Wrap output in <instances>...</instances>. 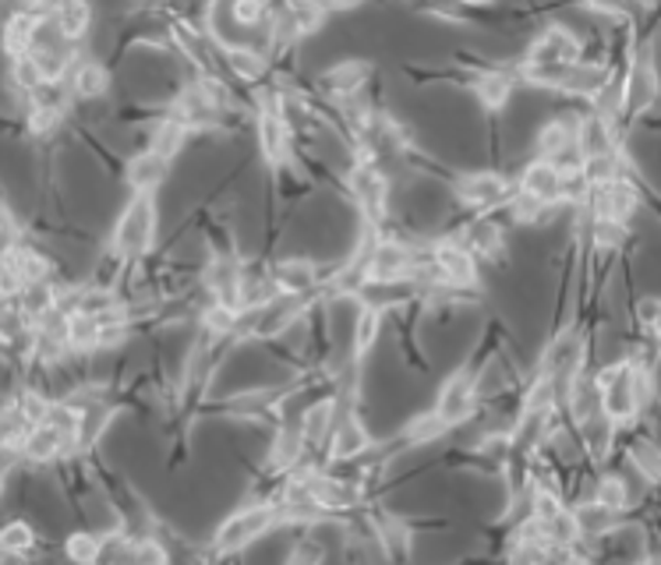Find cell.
<instances>
[{
	"instance_id": "cell-43",
	"label": "cell",
	"mask_w": 661,
	"mask_h": 565,
	"mask_svg": "<svg viewBox=\"0 0 661 565\" xmlns=\"http://www.w3.org/2000/svg\"><path fill=\"white\" fill-rule=\"evenodd\" d=\"M287 14H290V22L298 25V32L305 35V32H316L322 25L326 8L319 4V0H290Z\"/></svg>"
},
{
	"instance_id": "cell-33",
	"label": "cell",
	"mask_w": 661,
	"mask_h": 565,
	"mask_svg": "<svg viewBox=\"0 0 661 565\" xmlns=\"http://www.w3.org/2000/svg\"><path fill=\"white\" fill-rule=\"evenodd\" d=\"M379 326H382V308L364 305L358 322H354V364H361L364 358H369V350L379 340Z\"/></svg>"
},
{
	"instance_id": "cell-2",
	"label": "cell",
	"mask_w": 661,
	"mask_h": 565,
	"mask_svg": "<svg viewBox=\"0 0 661 565\" xmlns=\"http://www.w3.org/2000/svg\"><path fill=\"white\" fill-rule=\"evenodd\" d=\"M598 388H601V414L619 428V424H633L640 417V399H637V367L633 361H619L598 371Z\"/></svg>"
},
{
	"instance_id": "cell-22",
	"label": "cell",
	"mask_w": 661,
	"mask_h": 565,
	"mask_svg": "<svg viewBox=\"0 0 661 565\" xmlns=\"http://www.w3.org/2000/svg\"><path fill=\"white\" fill-rule=\"evenodd\" d=\"M369 446H372L369 428H364L354 414H347L333 428V459H337V463H340V459H354L361 452H369Z\"/></svg>"
},
{
	"instance_id": "cell-36",
	"label": "cell",
	"mask_w": 661,
	"mask_h": 565,
	"mask_svg": "<svg viewBox=\"0 0 661 565\" xmlns=\"http://www.w3.org/2000/svg\"><path fill=\"white\" fill-rule=\"evenodd\" d=\"M630 459H633V467L640 470L643 481H648V484H661V449L654 446L651 438L630 441Z\"/></svg>"
},
{
	"instance_id": "cell-18",
	"label": "cell",
	"mask_w": 661,
	"mask_h": 565,
	"mask_svg": "<svg viewBox=\"0 0 661 565\" xmlns=\"http://www.w3.org/2000/svg\"><path fill=\"white\" fill-rule=\"evenodd\" d=\"M273 279L284 294H311L319 287V265L311 258H284L273 269Z\"/></svg>"
},
{
	"instance_id": "cell-40",
	"label": "cell",
	"mask_w": 661,
	"mask_h": 565,
	"mask_svg": "<svg viewBox=\"0 0 661 565\" xmlns=\"http://www.w3.org/2000/svg\"><path fill=\"white\" fill-rule=\"evenodd\" d=\"M32 544H36V530H32L29 523H22V520H14V523H8L4 530H0V552L29 555Z\"/></svg>"
},
{
	"instance_id": "cell-19",
	"label": "cell",
	"mask_w": 661,
	"mask_h": 565,
	"mask_svg": "<svg viewBox=\"0 0 661 565\" xmlns=\"http://www.w3.org/2000/svg\"><path fill=\"white\" fill-rule=\"evenodd\" d=\"M22 452H25L29 459H54V456H61V452H75V441L67 438V435L57 428V424L40 420L36 428H32V435L25 438Z\"/></svg>"
},
{
	"instance_id": "cell-28",
	"label": "cell",
	"mask_w": 661,
	"mask_h": 565,
	"mask_svg": "<svg viewBox=\"0 0 661 565\" xmlns=\"http://www.w3.org/2000/svg\"><path fill=\"white\" fill-rule=\"evenodd\" d=\"M36 32H40V14H32V11L14 14L8 22V32H4V46H8L11 57L32 53V46H36Z\"/></svg>"
},
{
	"instance_id": "cell-10",
	"label": "cell",
	"mask_w": 661,
	"mask_h": 565,
	"mask_svg": "<svg viewBox=\"0 0 661 565\" xmlns=\"http://www.w3.org/2000/svg\"><path fill=\"white\" fill-rule=\"evenodd\" d=\"M457 194L463 205H475V209H495L507 202L510 194V184L502 181L499 173H489V170H475L457 181Z\"/></svg>"
},
{
	"instance_id": "cell-42",
	"label": "cell",
	"mask_w": 661,
	"mask_h": 565,
	"mask_svg": "<svg viewBox=\"0 0 661 565\" xmlns=\"http://www.w3.org/2000/svg\"><path fill=\"white\" fill-rule=\"evenodd\" d=\"M64 552H67V558L78 562V565H93V562L103 558V537L85 534V530H78V534L67 537V547H64Z\"/></svg>"
},
{
	"instance_id": "cell-30",
	"label": "cell",
	"mask_w": 661,
	"mask_h": 565,
	"mask_svg": "<svg viewBox=\"0 0 661 565\" xmlns=\"http://www.w3.org/2000/svg\"><path fill=\"white\" fill-rule=\"evenodd\" d=\"M67 85H72L78 96L93 99V96L107 93L110 75H107V67L96 64V61H78V64L72 67V75H67Z\"/></svg>"
},
{
	"instance_id": "cell-17",
	"label": "cell",
	"mask_w": 661,
	"mask_h": 565,
	"mask_svg": "<svg viewBox=\"0 0 661 565\" xmlns=\"http://www.w3.org/2000/svg\"><path fill=\"white\" fill-rule=\"evenodd\" d=\"M616 75L612 64H590V61H577L569 67V75L563 82V93H573V96H587L595 99L601 88L608 85V78Z\"/></svg>"
},
{
	"instance_id": "cell-9",
	"label": "cell",
	"mask_w": 661,
	"mask_h": 565,
	"mask_svg": "<svg viewBox=\"0 0 661 565\" xmlns=\"http://www.w3.org/2000/svg\"><path fill=\"white\" fill-rule=\"evenodd\" d=\"M414 273V252L396 241H379L369 258V282H399Z\"/></svg>"
},
{
	"instance_id": "cell-49",
	"label": "cell",
	"mask_w": 661,
	"mask_h": 565,
	"mask_svg": "<svg viewBox=\"0 0 661 565\" xmlns=\"http://www.w3.org/2000/svg\"><path fill=\"white\" fill-rule=\"evenodd\" d=\"M57 120H61V110H50V106H32L29 128L36 131V135H43V131H50V128H57Z\"/></svg>"
},
{
	"instance_id": "cell-4",
	"label": "cell",
	"mask_w": 661,
	"mask_h": 565,
	"mask_svg": "<svg viewBox=\"0 0 661 565\" xmlns=\"http://www.w3.org/2000/svg\"><path fill=\"white\" fill-rule=\"evenodd\" d=\"M280 516V505H252V509H241L234 516L216 530V552L220 555H231L241 552L245 544H252L255 537H263L269 526H276Z\"/></svg>"
},
{
	"instance_id": "cell-16",
	"label": "cell",
	"mask_w": 661,
	"mask_h": 565,
	"mask_svg": "<svg viewBox=\"0 0 661 565\" xmlns=\"http://www.w3.org/2000/svg\"><path fill=\"white\" fill-rule=\"evenodd\" d=\"M308 494L322 509H354L361 502L358 481H337V477H305Z\"/></svg>"
},
{
	"instance_id": "cell-21",
	"label": "cell",
	"mask_w": 661,
	"mask_h": 565,
	"mask_svg": "<svg viewBox=\"0 0 661 565\" xmlns=\"http://www.w3.org/2000/svg\"><path fill=\"white\" fill-rule=\"evenodd\" d=\"M167 170H170V159L160 156L156 149H146L142 156H135L128 163V184L135 191H156L167 181Z\"/></svg>"
},
{
	"instance_id": "cell-27",
	"label": "cell",
	"mask_w": 661,
	"mask_h": 565,
	"mask_svg": "<svg viewBox=\"0 0 661 565\" xmlns=\"http://www.w3.org/2000/svg\"><path fill=\"white\" fill-rule=\"evenodd\" d=\"M99 335H103L99 315H93V311H72V315H67V347H72V350H78V353L96 350Z\"/></svg>"
},
{
	"instance_id": "cell-5",
	"label": "cell",
	"mask_w": 661,
	"mask_h": 565,
	"mask_svg": "<svg viewBox=\"0 0 661 565\" xmlns=\"http://www.w3.org/2000/svg\"><path fill=\"white\" fill-rule=\"evenodd\" d=\"M351 194L358 199L364 220H369V223H382V216H386L390 184H386V177H382V170L372 163V159H361V163L354 167V173H351Z\"/></svg>"
},
{
	"instance_id": "cell-48",
	"label": "cell",
	"mask_w": 661,
	"mask_h": 565,
	"mask_svg": "<svg viewBox=\"0 0 661 565\" xmlns=\"http://www.w3.org/2000/svg\"><path fill=\"white\" fill-rule=\"evenodd\" d=\"M545 209H548V205L537 202V199H531L527 191H520L516 199H513V216H516L520 223H537V220L545 216Z\"/></svg>"
},
{
	"instance_id": "cell-35",
	"label": "cell",
	"mask_w": 661,
	"mask_h": 565,
	"mask_svg": "<svg viewBox=\"0 0 661 565\" xmlns=\"http://www.w3.org/2000/svg\"><path fill=\"white\" fill-rule=\"evenodd\" d=\"M590 241H595L598 252H622V244L630 241V230L619 220H608V216H595L590 220Z\"/></svg>"
},
{
	"instance_id": "cell-25",
	"label": "cell",
	"mask_w": 661,
	"mask_h": 565,
	"mask_svg": "<svg viewBox=\"0 0 661 565\" xmlns=\"http://www.w3.org/2000/svg\"><path fill=\"white\" fill-rule=\"evenodd\" d=\"M110 417H114V411L107 403H89V406H85L82 420H78V435H75V452H89L99 441V435L107 431Z\"/></svg>"
},
{
	"instance_id": "cell-41",
	"label": "cell",
	"mask_w": 661,
	"mask_h": 565,
	"mask_svg": "<svg viewBox=\"0 0 661 565\" xmlns=\"http://www.w3.org/2000/svg\"><path fill=\"white\" fill-rule=\"evenodd\" d=\"M563 509H566V502H563L559 488H552V484H537V488H534V494H531V512H534V520L548 523V520L559 516Z\"/></svg>"
},
{
	"instance_id": "cell-54",
	"label": "cell",
	"mask_w": 661,
	"mask_h": 565,
	"mask_svg": "<svg viewBox=\"0 0 661 565\" xmlns=\"http://www.w3.org/2000/svg\"><path fill=\"white\" fill-rule=\"evenodd\" d=\"M460 4H492V0H460Z\"/></svg>"
},
{
	"instance_id": "cell-7",
	"label": "cell",
	"mask_w": 661,
	"mask_h": 565,
	"mask_svg": "<svg viewBox=\"0 0 661 565\" xmlns=\"http://www.w3.org/2000/svg\"><path fill=\"white\" fill-rule=\"evenodd\" d=\"M431 262H435V273L443 276V282H454V287H467V290L478 282V262H475L471 247L443 241V244H435Z\"/></svg>"
},
{
	"instance_id": "cell-8",
	"label": "cell",
	"mask_w": 661,
	"mask_h": 565,
	"mask_svg": "<svg viewBox=\"0 0 661 565\" xmlns=\"http://www.w3.org/2000/svg\"><path fill=\"white\" fill-rule=\"evenodd\" d=\"M580 40L563 25H552L534 40L527 50V64H577L580 61Z\"/></svg>"
},
{
	"instance_id": "cell-13",
	"label": "cell",
	"mask_w": 661,
	"mask_h": 565,
	"mask_svg": "<svg viewBox=\"0 0 661 565\" xmlns=\"http://www.w3.org/2000/svg\"><path fill=\"white\" fill-rule=\"evenodd\" d=\"M369 75H372L369 61H343V64L326 71V75L319 78V88L326 96H333V99L343 103V99H351V96L361 93V85L369 82Z\"/></svg>"
},
{
	"instance_id": "cell-47",
	"label": "cell",
	"mask_w": 661,
	"mask_h": 565,
	"mask_svg": "<svg viewBox=\"0 0 661 565\" xmlns=\"http://www.w3.org/2000/svg\"><path fill=\"white\" fill-rule=\"evenodd\" d=\"M135 544H131V558L135 562H156V565H163L170 555H167V547H160V544H156V537H131Z\"/></svg>"
},
{
	"instance_id": "cell-11",
	"label": "cell",
	"mask_w": 661,
	"mask_h": 565,
	"mask_svg": "<svg viewBox=\"0 0 661 565\" xmlns=\"http://www.w3.org/2000/svg\"><path fill=\"white\" fill-rule=\"evenodd\" d=\"M520 191H527L531 199L545 202V205L563 202V170L555 167L552 159L537 156L534 163L524 170V177H520Z\"/></svg>"
},
{
	"instance_id": "cell-45",
	"label": "cell",
	"mask_w": 661,
	"mask_h": 565,
	"mask_svg": "<svg viewBox=\"0 0 661 565\" xmlns=\"http://www.w3.org/2000/svg\"><path fill=\"white\" fill-rule=\"evenodd\" d=\"M595 499H598L601 505H608V509H619V512H622L626 502H630V491H626V481H622V477L608 473V477H601V481H598Z\"/></svg>"
},
{
	"instance_id": "cell-44",
	"label": "cell",
	"mask_w": 661,
	"mask_h": 565,
	"mask_svg": "<svg viewBox=\"0 0 661 565\" xmlns=\"http://www.w3.org/2000/svg\"><path fill=\"white\" fill-rule=\"evenodd\" d=\"M14 85L22 88V93H36L40 85H46V75H43V67H40V61L32 57V53H22V57H14Z\"/></svg>"
},
{
	"instance_id": "cell-23",
	"label": "cell",
	"mask_w": 661,
	"mask_h": 565,
	"mask_svg": "<svg viewBox=\"0 0 661 565\" xmlns=\"http://www.w3.org/2000/svg\"><path fill=\"white\" fill-rule=\"evenodd\" d=\"M333 417H337V403L333 399H322V403H311L308 406L305 417H301V431H305L308 449L322 446V441L333 435V428H337Z\"/></svg>"
},
{
	"instance_id": "cell-32",
	"label": "cell",
	"mask_w": 661,
	"mask_h": 565,
	"mask_svg": "<svg viewBox=\"0 0 661 565\" xmlns=\"http://www.w3.org/2000/svg\"><path fill=\"white\" fill-rule=\"evenodd\" d=\"M4 265H11V269L25 279V287H29V282H43V279L50 276V262H46L43 255L32 252V247H14V244H8Z\"/></svg>"
},
{
	"instance_id": "cell-55",
	"label": "cell",
	"mask_w": 661,
	"mask_h": 565,
	"mask_svg": "<svg viewBox=\"0 0 661 565\" xmlns=\"http://www.w3.org/2000/svg\"><path fill=\"white\" fill-rule=\"evenodd\" d=\"M654 343H658V358H661V332L654 335Z\"/></svg>"
},
{
	"instance_id": "cell-51",
	"label": "cell",
	"mask_w": 661,
	"mask_h": 565,
	"mask_svg": "<svg viewBox=\"0 0 661 565\" xmlns=\"http://www.w3.org/2000/svg\"><path fill=\"white\" fill-rule=\"evenodd\" d=\"M322 558H326V547L311 537H301L298 547L290 552V562H322Z\"/></svg>"
},
{
	"instance_id": "cell-52",
	"label": "cell",
	"mask_w": 661,
	"mask_h": 565,
	"mask_svg": "<svg viewBox=\"0 0 661 565\" xmlns=\"http://www.w3.org/2000/svg\"><path fill=\"white\" fill-rule=\"evenodd\" d=\"M234 18L241 25H255L263 18V0H234Z\"/></svg>"
},
{
	"instance_id": "cell-20",
	"label": "cell",
	"mask_w": 661,
	"mask_h": 565,
	"mask_svg": "<svg viewBox=\"0 0 661 565\" xmlns=\"http://www.w3.org/2000/svg\"><path fill=\"white\" fill-rule=\"evenodd\" d=\"M566 406H569V417L584 424L601 411V388H598V375H580L573 379L569 393H566Z\"/></svg>"
},
{
	"instance_id": "cell-1",
	"label": "cell",
	"mask_w": 661,
	"mask_h": 565,
	"mask_svg": "<svg viewBox=\"0 0 661 565\" xmlns=\"http://www.w3.org/2000/svg\"><path fill=\"white\" fill-rule=\"evenodd\" d=\"M156 237V202L152 191H135L114 226V252L120 258H142Z\"/></svg>"
},
{
	"instance_id": "cell-15",
	"label": "cell",
	"mask_w": 661,
	"mask_h": 565,
	"mask_svg": "<svg viewBox=\"0 0 661 565\" xmlns=\"http://www.w3.org/2000/svg\"><path fill=\"white\" fill-rule=\"evenodd\" d=\"M573 520H577L580 541H601V537L616 534V530H619L622 512L601 505L598 499H590V502H584V505L573 509Z\"/></svg>"
},
{
	"instance_id": "cell-14",
	"label": "cell",
	"mask_w": 661,
	"mask_h": 565,
	"mask_svg": "<svg viewBox=\"0 0 661 565\" xmlns=\"http://www.w3.org/2000/svg\"><path fill=\"white\" fill-rule=\"evenodd\" d=\"M258 149L273 167H284L290 156V128L280 110H263L258 117Z\"/></svg>"
},
{
	"instance_id": "cell-39",
	"label": "cell",
	"mask_w": 661,
	"mask_h": 565,
	"mask_svg": "<svg viewBox=\"0 0 661 565\" xmlns=\"http://www.w3.org/2000/svg\"><path fill=\"white\" fill-rule=\"evenodd\" d=\"M573 141H577V135H573L563 120H552L542 128V135H537V156L542 159H555L563 149H569Z\"/></svg>"
},
{
	"instance_id": "cell-38",
	"label": "cell",
	"mask_w": 661,
	"mask_h": 565,
	"mask_svg": "<svg viewBox=\"0 0 661 565\" xmlns=\"http://www.w3.org/2000/svg\"><path fill=\"white\" fill-rule=\"evenodd\" d=\"M463 241H467V247H471V252L492 255V258L502 252V230H499L492 220H478V223H471V226H467Z\"/></svg>"
},
{
	"instance_id": "cell-26",
	"label": "cell",
	"mask_w": 661,
	"mask_h": 565,
	"mask_svg": "<svg viewBox=\"0 0 661 565\" xmlns=\"http://www.w3.org/2000/svg\"><path fill=\"white\" fill-rule=\"evenodd\" d=\"M301 452H308V441H305L301 424H284V431L276 435V441H273L269 463H273V470H287V467L298 463Z\"/></svg>"
},
{
	"instance_id": "cell-29",
	"label": "cell",
	"mask_w": 661,
	"mask_h": 565,
	"mask_svg": "<svg viewBox=\"0 0 661 565\" xmlns=\"http://www.w3.org/2000/svg\"><path fill=\"white\" fill-rule=\"evenodd\" d=\"M475 93H478L481 106L499 110V106H507L513 96V75H507V71H481L475 78Z\"/></svg>"
},
{
	"instance_id": "cell-53",
	"label": "cell",
	"mask_w": 661,
	"mask_h": 565,
	"mask_svg": "<svg viewBox=\"0 0 661 565\" xmlns=\"http://www.w3.org/2000/svg\"><path fill=\"white\" fill-rule=\"evenodd\" d=\"M326 11H347V8H358L361 0H319Z\"/></svg>"
},
{
	"instance_id": "cell-12",
	"label": "cell",
	"mask_w": 661,
	"mask_h": 565,
	"mask_svg": "<svg viewBox=\"0 0 661 565\" xmlns=\"http://www.w3.org/2000/svg\"><path fill=\"white\" fill-rule=\"evenodd\" d=\"M577 141L584 149V159L587 156H612V152H622L619 149V138H616V128H612V117H605L598 110H590L587 117H580L577 124Z\"/></svg>"
},
{
	"instance_id": "cell-34",
	"label": "cell",
	"mask_w": 661,
	"mask_h": 565,
	"mask_svg": "<svg viewBox=\"0 0 661 565\" xmlns=\"http://www.w3.org/2000/svg\"><path fill=\"white\" fill-rule=\"evenodd\" d=\"M227 67L234 71V78L241 82H258L266 75V57L252 46H227Z\"/></svg>"
},
{
	"instance_id": "cell-50",
	"label": "cell",
	"mask_w": 661,
	"mask_h": 565,
	"mask_svg": "<svg viewBox=\"0 0 661 565\" xmlns=\"http://www.w3.org/2000/svg\"><path fill=\"white\" fill-rule=\"evenodd\" d=\"M584 4L605 18H630V0H584Z\"/></svg>"
},
{
	"instance_id": "cell-46",
	"label": "cell",
	"mask_w": 661,
	"mask_h": 565,
	"mask_svg": "<svg viewBox=\"0 0 661 565\" xmlns=\"http://www.w3.org/2000/svg\"><path fill=\"white\" fill-rule=\"evenodd\" d=\"M637 322L643 332L658 335L661 332V297H643L637 305Z\"/></svg>"
},
{
	"instance_id": "cell-6",
	"label": "cell",
	"mask_w": 661,
	"mask_h": 565,
	"mask_svg": "<svg viewBox=\"0 0 661 565\" xmlns=\"http://www.w3.org/2000/svg\"><path fill=\"white\" fill-rule=\"evenodd\" d=\"M435 411H439L449 424H463L467 417L478 411V382H475V371L471 367L457 371V375L443 385Z\"/></svg>"
},
{
	"instance_id": "cell-37",
	"label": "cell",
	"mask_w": 661,
	"mask_h": 565,
	"mask_svg": "<svg viewBox=\"0 0 661 565\" xmlns=\"http://www.w3.org/2000/svg\"><path fill=\"white\" fill-rule=\"evenodd\" d=\"M449 428H454V424H449L439 411H428V414L414 417V420L407 424L404 441H411V446H425V441H435L439 435H446Z\"/></svg>"
},
{
	"instance_id": "cell-3",
	"label": "cell",
	"mask_w": 661,
	"mask_h": 565,
	"mask_svg": "<svg viewBox=\"0 0 661 565\" xmlns=\"http://www.w3.org/2000/svg\"><path fill=\"white\" fill-rule=\"evenodd\" d=\"M658 93H661V85H658L654 53L648 43H643L630 57V67H626V103H622L626 120H640L643 114H651V106L658 103Z\"/></svg>"
},
{
	"instance_id": "cell-24",
	"label": "cell",
	"mask_w": 661,
	"mask_h": 565,
	"mask_svg": "<svg viewBox=\"0 0 661 565\" xmlns=\"http://www.w3.org/2000/svg\"><path fill=\"white\" fill-rule=\"evenodd\" d=\"M50 18L61 25L67 40H78V35H85V29H89L93 11H89V0H54Z\"/></svg>"
},
{
	"instance_id": "cell-31",
	"label": "cell",
	"mask_w": 661,
	"mask_h": 565,
	"mask_svg": "<svg viewBox=\"0 0 661 565\" xmlns=\"http://www.w3.org/2000/svg\"><path fill=\"white\" fill-rule=\"evenodd\" d=\"M188 124L181 120V117H167V120H160L156 124V131H152V138H149V149H156L160 156H167V159H173L181 152V146L188 141Z\"/></svg>"
}]
</instances>
